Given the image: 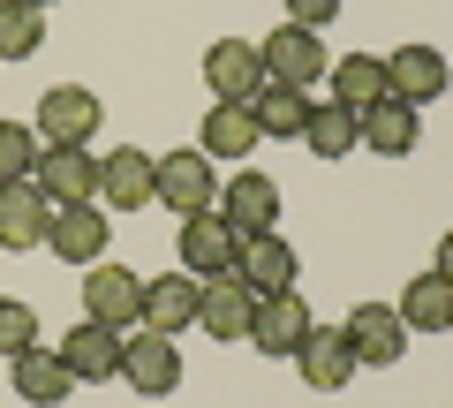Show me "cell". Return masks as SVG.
<instances>
[{"label": "cell", "mask_w": 453, "mask_h": 408, "mask_svg": "<svg viewBox=\"0 0 453 408\" xmlns=\"http://www.w3.org/2000/svg\"><path fill=\"white\" fill-rule=\"evenodd\" d=\"M106 242H113L106 204H53V219H46V250H53L61 265H98V258H106Z\"/></svg>", "instance_id": "obj_6"}, {"label": "cell", "mask_w": 453, "mask_h": 408, "mask_svg": "<svg viewBox=\"0 0 453 408\" xmlns=\"http://www.w3.org/2000/svg\"><path fill=\"white\" fill-rule=\"evenodd\" d=\"M204 83L211 98H234V106H250V98L265 91V53L250 46V38H219V46H204Z\"/></svg>", "instance_id": "obj_12"}, {"label": "cell", "mask_w": 453, "mask_h": 408, "mask_svg": "<svg viewBox=\"0 0 453 408\" xmlns=\"http://www.w3.org/2000/svg\"><path fill=\"white\" fill-rule=\"evenodd\" d=\"M310 326H318V318H310L303 288H288V295H265V303H257V318H250V348H257V356H273V363H288L295 348L310 341Z\"/></svg>", "instance_id": "obj_8"}, {"label": "cell", "mask_w": 453, "mask_h": 408, "mask_svg": "<svg viewBox=\"0 0 453 408\" xmlns=\"http://www.w3.org/2000/svg\"><path fill=\"white\" fill-rule=\"evenodd\" d=\"M393 311H401L408 333H453V280L446 273H416Z\"/></svg>", "instance_id": "obj_24"}, {"label": "cell", "mask_w": 453, "mask_h": 408, "mask_svg": "<svg viewBox=\"0 0 453 408\" xmlns=\"http://www.w3.org/2000/svg\"><path fill=\"white\" fill-rule=\"evenodd\" d=\"M340 333H348V348H356L363 371H393V363L408 356V326H401V311H393V303H356Z\"/></svg>", "instance_id": "obj_7"}, {"label": "cell", "mask_w": 453, "mask_h": 408, "mask_svg": "<svg viewBox=\"0 0 453 408\" xmlns=\"http://www.w3.org/2000/svg\"><path fill=\"white\" fill-rule=\"evenodd\" d=\"M31 181H38L46 204H98V159L83 144H46Z\"/></svg>", "instance_id": "obj_9"}, {"label": "cell", "mask_w": 453, "mask_h": 408, "mask_svg": "<svg viewBox=\"0 0 453 408\" xmlns=\"http://www.w3.org/2000/svg\"><path fill=\"white\" fill-rule=\"evenodd\" d=\"M31 8H61V0H31Z\"/></svg>", "instance_id": "obj_33"}, {"label": "cell", "mask_w": 453, "mask_h": 408, "mask_svg": "<svg viewBox=\"0 0 453 408\" xmlns=\"http://www.w3.org/2000/svg\"><path fill=\"white\" fill-rule=\"evenodd\" d=\"M386 83H393V98H408V106L423 114L431 98L453 91V68H446L438 46H401V53H386Z\"/></svg>", "instance_id": "obj_15"}, {"label": "cell", "mask_w": 453, "mask_h": 408, "mask_svg": "<svg viewBox=\"0 0 453 408\" xmlns=\"http://www.w3.org/2000/svg\"><path fill=\"white\" fill-rule=\"evenodd\" d=\"M325 83H333V106H348V114H371L378 98H393L378 53H348V61H333V68H325Z\"/></svg>", "instance_id": "obj_23"}, {"label": "cell", "mask_w": 453, "mask_h": 408, "mask_svg": "<svg viewBox=\"0 0 453 408\" xmlns=\"http://www.w3.org/2000/svg\"><path fill=\"white\" fill-rule=\"evenodd\" d=\"M53 204L38 196V181H8L0 189V250H46Z\"/></svg>", "instance_id": "obj_21"}, {"label": "cell", "mask_w": 453, "mask_h": 408, "mask_svg": "<svg viewBox=\"0 0 453 408\" xmlns=\"http://www.w3.org/2000/svg\"><path fill=\"white\" fill-rule=\"evenodd\" d=\"M23 348H38V311L0 295V356H23Z\"/></svg>", "instance_id": "obj_30"}, {"label": "cell", "mask_w": 453, "mask_h": 408, "mask_svg": "<svg viewBox=\"0 0 453 408\" xmlns=\"http://www.w3.org/2000/svg\"><path fill=\"white\" fill-rule=\"evenodd\" d=\"M431 273H446V280H453V227L438 235V258H431Z\"/></svg>", "instance_id": "obj_32"}, {"label": "cell", "mask_w": 453, "mask_h": 408, "mask_svg": "<svg viewBox=\"0 0 453 408\" xmlns=\"http://www.w3.org/2000/svg\"><path fill=\"white\" fill-rule=\"evenodd\" d=\"M98 121H106V106H98V91H83V83H46V98H38V144H91Z\"/></svg>", "instance_id": "obj_3"}, {"label": "cell", "mask_w": 453, "mask_h": 408, "mask_svg": "<svg viewBox=\"0 0 453 408\" xmlns=\"http://www.w3.org/2000/svg\"><path fill=\"white\" fill-rule=\"evenodd\" d=\"M250 114H257L265 144H303V121H310V91H295V83H265V91L250 98Z\"/></svg>", "instance_id": "obj_26"}, {"label": "cell", "mask_w": 453, "mask_h": 408, "mask_svg": "<svg viewBox=\"0 0 453 408\" xmlns=\"http://www.w3.org/2000/svg\"><path fill=\"white\" fill-rule=\"evenodd\" d=\"M83 318L91 326H144V280L129 273V265H83Z\"/></svg>", "instance_id": "obj_4"}, {"label": "cell", "mask_w": 453, "mask_h": 408, "mask_svg": "<svg viewBox=\"0 0 453 408\" xmlns=\"http://www.w3.org/2000/svg\"><path fill=\"white\" fill-rule=\"evenodd\" d=\"M356 129H363V144H371L378 159H408L416 136H423V114L408 106V98H378L371 114H356Z\"/></svg>", "instance_id": "obj_22"}, {"label": "cell", "mask_w": 453, "mask_h": 408, "mask_svg": "<svg viewBox=\"0 0 453 408\" xmlns=\"http://www.w3.org/2000/svg\"><path fill=\"white\" fill-rule=\"evenodd\" d=\"M250 318H257V295L242 288L234 273L204 280V303H196V326L211 333V341H250Z\"/></svg>", "instance_id": "obj_18"}, {"label": "cell", "mask_w": 453, "mask_h": 408, "mask_svg": "<svg viewBox=\"0 0 453 408\" xmlns=\"http://www.w3.org/2000/svg\"><path fill=\"white\" fill-rule=\"evenodd\" d=\"M61 363H68V378H76V386L121 378V333L83 318V326H68V333H61Z\"/></svg>", "instance_id": "obj_17"}, {"label": "cell", "mask_w": 453, "mask_h": 408, "mask_svg": "<svg viewBox=\"0 0 453 408\" xmlns=\"http://www.w3.org/2000/svg\"><path fill=\"white\" fill-rule=\"evenodd\" d=\"M234 280H242V288L265 303V295L303 288V258H295V242H280V235H250L242 258H234Z\"/></svg>", "instance_id": "obj_13"}, {"label": "cell", "mask_w": 453, "mask_h": 408, "mask_svg": "<svg viewBox=\"0 0 453 408\" xmlns=\"http://www.w3.org/2000/svg\"><path fill=\"white\" fill-rule=\"evenodd\" d=\"M121 386H136L144 401H166V393L181 386V348H174V333H151V326L121 333Z\"/></svg>", "instance_id": "obj_2"}, {"label": "cell", "mask_w": 453, "mask_h": 408, "mask_svg": "<svg viewBox=\"0 0 453 408\" xmlns=\"http://www.w3.org/2000/svg\"><path fill=\"white\" fill-rule=\"evenodd\" d=\"M288 8V23H303V31H325V23L340 16V0H280Z\"/></svg>", "instance_id": "obj_31"}, {"label": "cell", "mask_w": 453, "mask_h": 408, "mask_svg": "<svg viewBox=\"0 0 453 408\" xmlns=\"http://www.w3.org/2000/svg\"><path fill=\"white\" fill-rule=\"evenodd\" d=\"M46 46V8L31 0H0V61H31Z\"/></svg>", "instance_id": "obj_28"}, {"label": "cell", "mask_w": 453, "mask_h": 408, "mask_svg": "<svg viewBox=\"0 0 453 408\" xmlns=\"http://www.w3.org/2000/svg\"><path fill=\"white\" fill-rule=\"evenodd\" d=\"M288 363L303 371V386H310V393H340V386H356V371H363L340 326H310V341L295 348Z\"/></svg>", "instance_id": "obj_11"}, {"label": "cell", "mask_w": 453, "mask_h": 408, "mask_svg": "<svg viewBox=\"0 0 453 408\" xmlns=\"http://www.w3.org/2000/svg\"><path fill=\"white\" fill-rule=\"evenodd\" d=\"M211 212L242 235V242H250V235H280V181L257 174V166H234V181L219 189V204H211Z\"/></svg>", "instance_id": "obj_5"}, {"label": "cell", "mask_w": 453, "mask_h": 408, "mask_svg": "<svg viewBox=\"0 0 453 408\" xmlns=\"http://www.w3.org/2000/svg\"><path fill=\"white\" fill-rule=\"evenodd\" d=\"M257 144H265L257 114H250V106H234V98H211L204 129H196V151H204L211 166H219V159H234V166H242V159H250Z\"/></svg>", "instance_id": "obj_16"}, {"label": "cell", "mask_w": 453, "mask_h": 408, "mask_svg": "<svg viewBox=\"0 0 453 408\" xmlns=\"http://www.w3.org/2000/svg\"><path fill=\"white\" fill-rule=\"evenodd\" d=\"M38 129L31 121H0V189H8V181H31L38 174Z\"/></svg>", "instance_id": "obj_29"}, {"label": "cell", "mask_w": 453, "mask_h": 408, "mask_svg": "<svg viewBox=\"0 0 453 408\" xmlns=\"http://www.w3.org/2000/svg\"><path fill=\"white\" fill-rule=\"evenodd\" d=\"M151 204H166L174 219H196L219 204V174H211L204 151H166V159H151Z\"/></svg>", "instance_id": "obj_1"}, {"label": "cell", "mask_w": 453, "mask_h": 408, "mask_svg": "<svg viewBox=\"0 0 453 408\" xmlns=\"http://www.w3.org/2000/svg\"><path fill=\"white\" fill-rule=\"evenodd\" d=\"M174 258H181V273H196V280H219V273H234V258H242V235L226 227L219 212H196V219H181V242H174Z\"/></svg>", "instance_id": "obj_10"}, {"label": "cell", "mask_w": 453, "mask_h": 408, "mask_svg": "<svg viewBox=\"0 0 453 408\" xmlns=\"http://www.w3.org/2000/svg\"><path fill=\"white\" fill-rule=\"evenodd\" d=\"M98 204H121V212L151 204V159H144L136 144H121V151L98 159Z\"/></svg>", "instance_id": "obj_25"}, {"label": "cell", "mask_w": 453, "mask_h": 408, "mask_svg": "<svg viewBox=\"0 0 453 408\" xmlns=\"http://www.w3.org/2000/svg\"><path fill=\"white\" fill-rule=\"evenodd\" d=\"M257 53H265V76L273 83H295V91H303V83H318L325 68V46H318V31H303V23H280L273 38H257Z\"/></svg>", "instance_id": "obj_14"}, {"label": "cell", "mask_w": 453, "mask_h": 408, "mask_svg": "<svg viewBox=\"0 0 453 408\" xmlns=\"http://www.w3.org/2000/svg\"><path fill=\"white\" fill-rule=\"evenodd\" d=\"M8 371H16V401H31V408H61L76 393L61 348H23V356H8Z\"/></svg>", "instance_id": "obj_20"}, {"label": "cell", "mask_w": 453, "mask_h": 408, "mask_svg": "<svg viewBox=\"0 0 453 408\" xmlns=\"http://www.w3.org/2000/svg\"><path fill=\"white\" fill-rule=\"evenodd\" d=\"M196 303H204V280L196 273H159V280H144V326L151 333H174V326H196Z\"/></svg>", "instance_id": "obj_19"}, {"label": "cell", "mask_w": 453, "mask_h": 408, "mask_svg": "<svg viewBox=\"0 0 453 408\" xmlns=\"http://www.w3.org/2000/svg\"><path fill=\"white\" fill-rule=\"evenodd\" d=\"M303 144L318 151V159H348V151L363 144V129H356V114H348V106H333V98H325V106H310Z\"/></svg>", "instance_id": "obj_27"}]
</instances>
